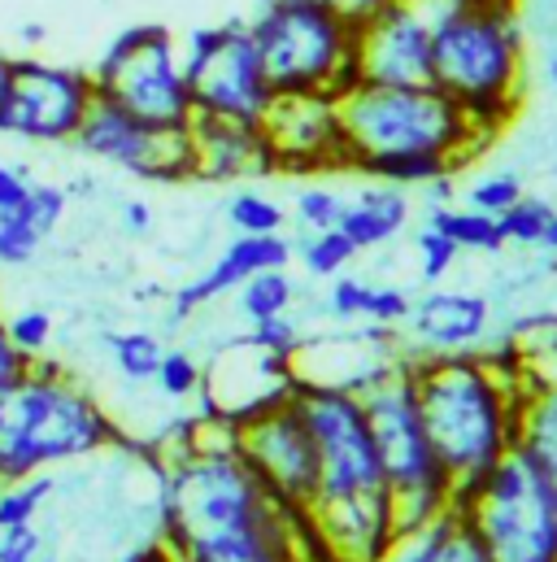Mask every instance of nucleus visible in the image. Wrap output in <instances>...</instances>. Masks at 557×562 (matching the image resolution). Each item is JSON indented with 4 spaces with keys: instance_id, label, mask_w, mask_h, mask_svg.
<instances>
[{
    "instance_id": "f257e3e1",
    "label": "nucleus",
    "mask_w": 557,
    "mask_h": 562,
    "mask_svg": "<svg viewBox=\"0 0 557 562\" xmlns=\"http://www.w3.org/2000/svg\"><path fill=\"white\" fill-rule=\"evenodd\" d=\"M157 471L170 562H305L322 546L309 510H287L258 480L227 423L201 419L192 440L161 449Z\"/></svg>"
},
{
    "instance_id": "f03ea898",
    "label": "nucleus",
    "mask_w": 557,
    "mask_h": 562,
    "mask_svg": "<svg viewBox=\"0 0 557 562\" xmlns=\"http://www.w3.org/2000/svg\"><path fill=\"white\" fill-rule=\"evenodd\" d=\"M296 402L318 445V488L309 519L336 562H375L397 541V502L384 475L362 397L296 380Z\"/></svg>"
},
{
    "instance_id": "7ed1b4c3",
    "label": "nucleus",
    "mask_w": 557,
    "mask_h": 562,
    "mask_svg": "<svg viewBox=\"0 0 557 562\" xmlns=\"http://www.w3.org/2000/svg\"><path fill=\"white\" fill-rule=\"evenodd\" d=\"M435 458L453 480L462 506L479 480L514 449L523 380L484 353H418L406 362Z\"/></svg>"
},
{
    "instance_id": "20e7f679",
    "label": "nucleus",
    "mask_w": 557,
    "mask_h": 562,
    "mask_svg": "<svg viewBox=\"0 0 557 562\" xmlns=\"http://www.w3.org/2000/svg\"><path fill=\"white\" fill-rule=\"evenodd\" d=\"M431 13V88L444 92L484 136L501 132L523 97L527 40L519 0L440 4Z\"/></svg>"
},
{
    "instance_id": "39448f33",
    "label": "nucleus",
    "mask_w": 557,
    "mask_h": 562,
    "mask_svg": "<svg viewBox=\"0 0 557 562\" xmlns=\"http://www.w3.org/2000/svg\"><path fill=\"white\" fill-rule=\"evenodd\" d=\"M123 445L110 411L48 358L26 362V371L0 384V484L92 458Z\"/></svg>"
},
{
    "instance_id": "423d86ee",
    "label": "nucleus",
    "mask_w": 557,
    "mask_h": 562,
    "mask_svg": "<svg viewBox=\"0 0 557 562\" xmlns=\"http://www.w3.org/2000/svg\"><path fill=\"white\" fill-rule=\"evenodd\" d=\"M340 114V140L344 166L371 170L379 161L397 157H448L462 166L479 144L488 140L444 92L431 83L418 88H384V83H357L336 101Z\"/></svg>"
},
{
    "instance_id": "0eeeda50",
    "label": "nucleus",
    "mask_w": 557,
    "mask_h": 562,
    "mask_svg": "<svg viewBox=\"0 0 557 562\" xmlns=\"http://www.w3.org/2000/svg\"><path fill=\"white\" fill-rule=\"evenodd\" d=\"M249 35L275 97L327 92L340 101L362 83L357 13L344 0H275L249 18Z\"/></svg>"
},
{
    "instance_id": "6e6552de",
    "label": "nucleus",
    "mask_w": 557,
    "mask_h": 562,
    "mask_svg": "<svg viewBox=\"0 0 557 562\" xmlns=\"http://www.w3.org/2000/svg\"><path fill=\"white\" fill-rule=\"evenodd\" d=\"M406 362L384 371L375 384H366L357 393L366 423H371V436H375V449L384 458L393 502H397V532L418 528L453 506V480H448L444 462L435 458V445L427 436Z\"/></svg>"
},
{
    "instance_id": "1a4fd4ad",
    "label": "nucleus",
    "mask_w": 557,
    "mask_h": 562,
    "mask_svg": "<svg viewBox=\"0 0 557 562\" xmlns=\"http://www.w3.org/2000/svg\"><path fill=\"white\" fill-rule=\"evenodd\" d=\"M88 75L96 97L123 105L157 132H187L196 119L187 75L179 61V40L161 22L123 26L88 66Z\"/></svg>"
},
{
    "instance_id": "9d476101",
    "label": "nucleus",
    "mask_w": 557,
    "mask_h": 562,
    "mask_svg": "<svg viewBox=\"0 0 557 562\" xmlns=\"http://www.w3.org/2000/svg\"><path fill=\"white\" fill-rule=\"evenodd\" d=\"M457 510L492 562H557V497L519 449H510Z\"/></svg>"
},
{
    "instance_id": "9b49d317",
    "label": "nucleus",
    "mask_w": 557,
    "mask_h": 562,
    "mask_svg": "<svg viewBox=\"0 0 557 562\" xmlns=\"http://www.w3.org/2000/svg\"><path fill=\"white\" fill-rule=\"evenodd\" d=\"M179 61H183L196 114L231 119V123H262L266 119L275 92L266 83V70H262V57H258V44H253L245 18L196 26L179 44Z\"/></svg>"
},
{
    "instance_id": "f8f14e48",
    "label": "nucleus",
    "mask_w": 557,
    "mask_h": 562,
    "mask_svg": "<svg viewBox=\"0 0 557 562\" xmlns=\"http://www.w3.org/2000/svg\"><path fill=\"white\" fill-rule=\"evenodd\" d=\"M92 101H96V88L83 66H61V61L22 53L9 61L0 136L26 144H70Z\"/></svg>"
},
{
    "instance_id": "ddd939ff",
    "label": "nucleus",
    "mask_w": 557,
    "mask_h": 562,
    "mask_svg": "<svg viewBox=\"0 0 557 562\" xmlns=\"http://www.w3.org/2000/svg\"><path fill=\"white\" fill-rule=\"evenodd\" d=\"M231 431H236V449L245 453V462L258 471V480L278 502L287 510H309L314 488H318V445H314V431L305 423L296 393Z\"/></svg>"
},
{
    "instance_id": "4468645a",
    "label": "nucleus",
    "mask_w": 557,
    "mask_h": 562,
    "mask_svg": "<svg viewBox=\"0 0 557 562\" xmlns=\"http://www.w3.org/2000/svg\"><path fill=\"white\" fill-rule=\"evenodd\" d=\"M75 148L88 153L92 161L118 166L136 179L148 183H179L192 179V140L187 132H157L148 123H139L136 114H127L123 105L96 97L92 110L83 114Z\"/></svg>"
},
{
    "instance_id": "2eb2a0df",
    "label": "nucleus",
    "mask_w": 557,
    "mask_h": 562,
    "mask_svg": "<svg viewBox=\"0 0 557 562\" xmlns=\"http://www.w3.org/2000/svg\"><path fill=\"white\" fill-rule=\"evenodd\" d=\"M357 75L362 83L418 88L431 83V13L418 0H375L357 13Z\"/></svg>"
},
{
    "instance_id": "dca6fc26",
    "label": "nucleus",
    "mask_w": 557,
    "mask_h": 562,
    "mask_svg": "<svg viewBox=\"0 0 557 562\" xmlns=\"http://www.w3.org/2000/svg\"><path fill=\"white\" fill-rule=\"evenodd\" d=\"M262 132H266L278 170L344 166L340 114H336V97H327V92L275 97L266 119H262Z\"/></svg>"
},
{
    "instance_id": "f3484780",
    "label": "nucleus",
    "mask_w": 557,
    "mask_h": 562,
    "mask_svg": "<svg viewBox=\"0 0 557 562\" xmlns=\"http://www.w3.org/2000/svg\"><path fill=\"white\" fill-rule=\"evenodd\" d=\"M187 140H192V179L236 183V179H258V175L278 170L262 123H231V119L196 114L187 127Z\"/></svg>"
},
{
    "instance_id": "a211bd4d",
    "label": "nucleus",
    "mask_w": 557,
    "mask_h": 562,
    "mask_svg": "<svg viewBox=\"0 0 557 562\" xmlns=\"http://www.w3.org/2000/svg\"><path fill=\"white\" fill-rule=\"evenodd\" d=\"M287 262H292V240H283L278 232L275 236H236L205 276H196V280L183 283V288H174V296H170V323H187L201 305L218 301L223 292H236L249 276L275 271V267H287Z\"/></svg>"
},
{
    "instance_id": "6ab92c4d",
    "label": "nucleus",
    "mask_w": 557,
    "mask_h": 562,
    "mask_svg": "<svg viewBox=\"0 0 557 562\" xmlns=\"http://www.w3.org/2000/svg\"><path fill=\"white\" fill-rule=\"evenodd\" d=\"M488 296L479 292H427L410 301V336L422 345L418 353H470L488 336ZM410 353V358H418Z\"/></svg>"
},
{
    "instance_id": "aec40b11",
    "label": "nucleus",
    "mask_w": 557,
    "mask_h": 562,
    "mask_svg": "<svg viewBox=\"0 0 557 562\" xmlns=\"http://www.w3.org/2000/svg\"><path fill=\"white\" fill-rule=\"evenodd\" d=\"M375 562H492L479 532L470 528V519L448 506L435 519L397 532V541L388 546V554Z\"/></svg>"
},
{
    "instance_id": "412c9836",
    "label": "nucleus",
    "mask_w": 557,
    "mask_h": 562,
    "mask_svg": "<svg viewBox=\"0 0 557 562\" xmlns=\"http://www.w3.org/2000/svg\"><path fill=\"white\" fill-rule=\"evenodd\" d=\"M514 449L541 471L557 497V380H523Z\"/></svg>"
},
{
    "instance_id": "4be33fe9",
    "label": "nucleus",
    "mask_w": 557,
    "mask_h": 562,
    "mask_svg": "<svg viewBox=\"0 0 557 562\" xmlns=\"http://www.w3.org/2000/svg\"><path fill=\"white\" fill-rule=\"evenodd\" d=\"M410 218V201H406V188H393V183H371L357 192L353 205L340 210L336 227L353 240V249H375L384 240H393Z\"/></svg>"
},
{
    "instance_id": "5701e85b",
    "label": "nucleus",
    "mask_w": 557,
    "mask_h": 562,
    "mask_svg": "<svg viewBox=\"0 0 557 562\" xmlns=\"http://www.w3.org/2000/svg\"><path fill=\"white\" fill-rule=\"evenodd\" d=\"M435 232H444L457 249H479V254H501L505 249V236H501V223L492 214H479V210H453V205H431V218H427Z\"/></svg>"
},
{
    "instance_id": "b1692460",
    "label": "nucleus",
    "mask_w": 557,
    "mask_h": 562,
    "mask_svg": "<svg viewBox=\"0 0 557 562\" xmlns=\"http://www.w3.org/2000/svg\"><path fill=\"white\" fill-rule=\"evenodd\" d=\"M519 367L523 380H557V314L519 323Z\"/></svg>"
},
{
    "instance_id": "393cba45",
    "label": "nucleus",
    "mask_w": 557,
    "mask_h": 562,
    "mask_svg": "<svg viewBox=\"0 0 557 562\" xmlns=\"http://www.w3.org/2000/svg\"><path fill=\"white\" fill-rule=\"evenodd\" d=\"M240 292V314L249 323H262V318H275V314H287L292 296H296V283L287 276V267H275V271H258L236 288Z\"/></svg>"
},
{
    "instance_id": "a878e982",
    "label": "nucleus",
    "mask_w": 557,
    "mask_h": 562,
    "mask_svg": "<svg viewBox=\"0 0 557 562\" xmlns=\"http://www.w3.org/2000/svg\"><path fill=\"white\" fill-rule=\"evenodd\" d=\"M105 345H110V358L127 384H148L157 375L161 353H166V345L152 331H110Z\"/></svg>"
},
{
    "instance_id": "bb28decb",
    "label": "nucleus",
    "mask_w": 557,
    "mask_h": 562,
    "mask_svg": "<svg viewBox=\"0 0 557 562\" xmlns=\"http://www.w3.org/2000/svg\"><path fill=\"white\" fill-rule=\"evenodd\" d=\"M53 475L39 471V475H26V480H13V484H0V532L4 528H22V524H35V515L44 510V502L53 497Z\"/></svg>"
},
{
    "instance_id": "cd10ccee",
    "label": "nucleus",
    "mask_w": 557,
    "mask_h": 562,
    "mask_svg": "<svg viewBox=\"0 0 557 562\" xmlns=\"http://www.w3.org/2000/svg\"><path fill=\"white\" fill-rule=\"evenodd\" d=\"M227 218L240 236H275V232H283V205L262 196V192H249V188L227 201Z\"/></svg>"
},
{
    "instance_id": "c85d7f7f",
    "label": "nucleus",
    "mask_w": 557,
    "mask_h": 562,
    "mask_svg": "<svg viewBox=\"0 0 557 562\" xmlns=\"http://www.w3.org/2000/svg\"><path fill=\"white\" fill-rule=\"evenodd\" d=\"M549 218H554V205H549V201H541V196H527V192H523L505 214H497L505 245H541V240H545Z\"/></svg>"
},
{
    "instance_id": "c756f323",
    "label": "nucleus",
    "mask_w": 557,
    "mask_h": 562,
    "mask_svg": "<svg viewBox=\"0 0 557 562\" xmlns=\"http://www.w3.org/2000/svg\"><path fill=\"white\" fill-rule=\"evenodd\" d=\"M300 258H305V271H309V276L336 280V276L357 258V249H353V240H349L340 227H327V232H314V236L305 240Z\"/></svg>"
},
{
    "instance_id": "7c9ffc66",
    "label": "nucleus",
    "mask_w": 557,
    "mask_h": 562,
    "mask_svg": "<svg viewBox=\"0 0 557 562\" xmlns=\"http://www.w3.org/2000/svg\"><path fill=\"white\" fill-rule=\"evenodd\" d=\"M66 210H70V192H66L61 183H35V179H31V188H26L22 205H18V214H22V218L44 236V240L61 227Z\"/></svg>"
},
{
    "instance_id": "2f4dec72",
    "label": "nucleus",
    "mask_w": 557,
    "mask_h": 562,
    "mask_svg": "<svg viewBox=\"0 0 557 562\" xmlns=\"http://www.w3.org/2000/svg\"><path fill=\"white\" fill-rule=\"evenodd\" d=\"M4 331H9V340H13V349L26 358V362H35V358H48V345H53V314L48 310H39V305H31V310H18V314H9L4 318Z\"/></svg>"
},
{
    "instance_id": "473e14b6",
    "label": "nucleus",
    "mask_w": 557,
    "mask_h": 562,
    "mask_svg": "<svg viewBox=\"0 0 557 562\" xmlns=\"http://www.w3.org/2000/svg\"><path fill=\"white\" fill-rule=\"evenodd\" d=\"M201 375H205V367H201L187 349H166L161 362H157L152 384L161 389V397H170V402H187V397L201 393Z\"/></svg>"
},
{
    "instance_id": "72a5a7b5",
    "label": "nucleus",
    "mask_w": 557,
    "mask_h": 562,
    "mask_svg": "<svg viewBox=\"0 0 557 562\" xmlns=\"http://www.w3.org/2000/svg\"><path fill=\"white\" fill-rule=\"evenodd\" d=\"M44 236L18 214V210H4L0 214V271H18V267H31L35 254H39Z\"/></svg>"
},
{
    "instance_id": "f704fd0d",
    "label": "nucleus",
    "mask_w": 557,
    "mask_h": 562,
    "mask_svg": "<svg viewBox=\"0 0 557 562\" xmlns=\"http://www.w3.org/2000/svg\"><path fill=\"white\" fill-rule=\"evenodd\" d=\"M245 340L258 345V349L271 353V358H283V362H292L296 349H300V331H296V323H292L287 314L262 318V323H249V336H245Z\"/></svg>"
},
{
    "instance_id": "c9c22d12",
    "label": "nucleus",
    "mask_w": 557,
    "mask_h": 562,
    "mask_svg": "<svg viewBox=\"0 0 557 562\" xmlns=\"http://www.w3.org/2000/svg\"><path fill=\"white\" fill-rule=\"evenodd\" d=\"M457 245L444 236V232H435L431 223L418 232V271H422V280L427 283H440L448 271H453V262H457Z\"/></svg>"
},
{
    "instance_id": "e433bc0d",
    "label": "nucleus",
    "mask_w": 557,
    "mask_h": 562,
    "mask_svg": "<svg viewBox=\"0 0 557 562\" xmlns=\"http://www.w3.org/2000/svg\"><path fill=\"white\" fill-rule=\"evenodd\" d=\"M523 196V183L514 179V175H488V179H479L470 192H466V201H470V210H479V214H505L514 201Z\"/></svg>"
},
{
    "instance_id": "4c0bfd02",
    "label": "nucleus",
    "mask_w": 557,
    "mask_h": 562,
    "mask_svg": "<svg viewBox=\"0 0 557 562\" xmlns=\"http://www.w3.org/2000/svg\"><path fill=\"white\" fill-rule=\"evenodd\" d=\"M340 210H344V201H340L331 188H300V192H296V218H300V227H309V232L336 227Z\"/></svg>"
},
{
    "instance_id": "58836bf2",
    "label": "nucleus",
    "mask_w": 557,
    "mask_h": 562,
    "mask_svg": "<svg viewBox=\"0 0 557 562\" xmlns=\"http://www.w3.org/2000/svg\"><path fill=\"white\" fill-rule=\"evenodd\" d=\"M366 292H371V283H366V280H357V276H336V283H331V296H327L331 318H340V323L362 318V310H366Z\"/></svg>"
},
{
    "instance_id": "ea45409f",
    "label": "nucleus",
    "mask_w": 557,
    "mask_h": 562,
    "mask_svg": "<svg viewBox=\"0 0 557 562\" xmlns=\"http://www.w3.org/2000/svg\"><path fill=\"white\" fill-rule=\"evenodd\" d=\"M406 314H410V296L401 288H371L366 292L362 318H371L379 327H397V323H406Z\"/></svg>"
},
{
    "instance_id": "a19ab883",
    "label": "nucleus",
    "mask_w": 557,
    "mask_h": 562,
    "mask_svg": "<svg viewBox=\"0 0 557 562\" xmlns=\"http://www.w3.org/2000/svg\"><path fill=\"white\" fill-rule=\"evenodd\" d=\"M39 528L35 524H22V528H4L0 532V562H35L39 559Z\"/></svg>"
},
{
    "instance_id": "79ce46f5",
    "label": "nucleus",
    "mask_w": 557,
    "mask_h": 562,
    "mask_svg": "<svg viewBox=\"0 0 557 562\" xmlns=\"http://www.w3.org/2000/svg\"><path fill=\"white\" fill-rule=\"evenodd\" d=\"M26 188H31V170L18 161H4L0 157V214L4 210H18L22 205V196H26Z\"/></svg>"
},
{
    "instance_id": "37998d69",
    "label": "nucleus",
    "mask_w": 557,
    "mask_h": 562,
    "mask_svg": "<svg viewBox=\"0 0 557 562\" xmlns=\"http://www.w3.org/2000/svg\"><path fill=\"white\" fill-rule=\"evenodd\" d=\"M26 371V358L13 349V340H9V331H4V314H0V384H9V380H18Z\"/></svg>"
},
{
    "instance_id": "c03bdc74",
    "label": "nucleus",
    "mask_w": 557,
    "mask_h": 562,
    "mask_svg": "<svg viewBox=\"0 0 557 562\" xmlns=\"http://www.w3.org/2000/svg\"><path fill=\"white\" fill-rule=\"evenodd\" d=\"M123 227L132 236H148L152 232V205L148 201H123Z\"/></svg>"
},
{
    "instance_id": "a18cd8bd",
    "label": "nucleus",
    "mask_w": 557,
    "mask_h": 562,
    "mask_svg": "<svg viewBox=\"0 0 557 562\" xmlns=\"http://www.w3.org/2000/svg\"><path fill=\"white\" fill-rule=\"evenodd\" d=\"M44 40H48V26H44V22H35V18H26V22H18V44H22L26 53H35V48H44Z\"/></svg>"
},
{
    "instance_id": "49530a36",
    "label": "nucleus",
    "mask_w": 557,
    "mask_h": 562,
    "mask_svg": "<svg viewBox=\"0 0 557 562\" xmlns=\"http://www.w3.org/2000/svg\"><path fill=\"white\" fill-rule=\"evenodd\" d=\"M422 188L431 192L435 205H448V201H453V175H440V179H431V183H422Z\"/></svg>"
},
{
    "instance_id": "de8ad7c7",
    "label": "nucleus",
    "mask_w": 557,
    "mask_h": 562,
    "mask_svg": "<svg viewBox=\"0 0 557 562\" xmlns=\"http://www.w3.org/2000/svg\"><path fill=\"white\" fill-rule=\"evenodd\" d=\"M9 61H13V53L0 48V101H4V83H9Z\"/></svg>"
},
{
    "instance_id": "09e8293b",
    "label": "nucleus",
    "mask_w": 557,
    "mask_h": 562,
    "mask_svg": "<svg viewBox=\"0 0 557 562\" xmlns=\"http://www.w3.org/2000/svg\"><path fill=\"white\" fill-rule=\"evenodd\" d=\"M541 245L557 254V210H554V218H549V227H545V240H541Z\"/></svg>"
},
{
    "instance_id": "8fccbe9b",
    "label": "nucleus",
    "mask_w": 557,
    "mask_h": 562,
    "mask_svg": "<svg viewBox=\"0 0 557 562\" xmlns=\"http://www.w3.org/2000/svg\"><path fill=\"white\" fill-rule=\"evenodd\" d=\"M422 9H440V4H475V0H418Z\"/></svg>"
},
{
    "instance_id": "3c124183",
    "label": "nucleus",
    "mask_w": 557,
    "mask_h": 562,
    "mask_svg": "<svg viewBox=\"0 0 557 562\" xmlns=\"http://www.w3.org/2000/svg\"><path fill=\"white\" fill-rule=\"evenodd\" d=\"M136 562H170V559H166V550H161V546H157V550H148V554H139Z\"/></svg>"
},
{
    "instance_id": "603ef678",
    "label": "nucleus",
    "mask_w": 557,
    "mask_h": 562,
    "mask_svg": "<svg viewBox=\"0 0 557 562\" xmlns=\"http://www.w3.org/2000/svg\"><path fill=\"white\" fill-rule=\"evenodd\" d=\"M549 83H554V88H557V57H554V61H549Z\"/></svg>"
},
{
    "instance_id": "864d4df0",
    "label": "nucleus",
    "mask_w": 557,
    "mask_h": 562,
    "mask_svg": "<svg viewBox=\"0 0 557 562\" xmlns=\"http://www.w3.org/2000/svg\"><path fill=\"white\" fill-rule=\"evenodd\" d=\"M253 4H258V9H266V4H275V0H253Z\"/></svg>"
},
{
    "instance_id": "5fc2aeb1",
    "label": "nucleus",
    "mask_w": 557,
    "mask_h": 562,
    "mask_svg": "<svg viewBox=\"0 0 557 562\" xmlns=\"http://www.w3.org/2000/svg\"><path fill=\"white\" fill-rule=\"evenodd\" d=\"M35 562H53V559H35Z\"/></svg>"
}]
</instances>
